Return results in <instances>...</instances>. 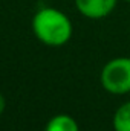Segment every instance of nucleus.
I'll use <instances>...</instances> for the list:
<instances>
[{"label": "nucleus", "mask_w": 130, "mask_h": 131, "mask_svg": "<svg viewBox=\"0 0 130 131\" xmlns=\"http://www.w3.org/2000/svg\"><path fill=\"white\" fill-rule=\"evenodd\" d=\"M126 2H130V0H126Z\"/></svg>", "instance_id": "0eeeda50"}, {"label": "nucleus", "mask_w": 130, "mask_h": 131, "mask_svg": "<svg viewBox=\"0 0 130 131\" xmlns=\"http://www.w3.org/2000/svg\"><path fill=\"white\" fill-rule=\"evenodd\" d=\"M113 131H130V101L121 104L112 119Z\"/></svg>", "instance_id": "39448f33"}, {"label": "nucleus", "mask_w": 130, "mask_h": 131, "mask_svg": "<svg viewBox=\"0 0 130 131\" xmlns=\"http://www.w3.org/2000/svg\"><path fill=\"white\" fill-rule=\"evenodd\" d=\"M44 131H80V127L72 116L61 113L49 119Z\"/></svg>", "instance_id": "20e7f679"}, {"label": "nucleus", "mask_w": 130, "mask_h": 131, "mask_svg": "<svg viewBox=\"0 0 130 131\" xmlns=\"http://www.w3.org/2000/svg\"><path fill=\"white\" fill-rule=\"evenodd\" d=\"M99 82L110 95L121 96L130 93V58L116 57L107 61L101 69Z\"/></svg>", "instance_id": "f03ea898"}, {"label": "nucleus", "mask_w": 130, "mask_h": 131, "mask_svg": "<svg viewBox=\"0 0 130 131\" xmlns=\"http://www.w3.org/2000/svg\"><path fill=\"white\" fill-rule=\"evenodd\" d=\"M5 108H6V101H5V98H3V95L0 93V114L5 111Z\"/></svg>", "instance_id": "423d86ee"}, {"label": "nucleus", "mask_w": 130, "mask_h": 131, "mask_svg": "<svg viewBox=\"0 0 130 131\" xmlns=\"http://www.w3.org/2000/svg\"><path fill=\"white\" fill-rule=\"evenodd\" d=\"M118 0H75V6L81 15L90 20L109 17L116 8Z\"/></svg>", "instance_id": "7ed1b4c3"}, {"label": "nucleus", "mask_w": 130, "mask_h": 131, "mask_svg": "<svg viewBox=\"0 0 130 131\" xmlns=\"http://www.w3.org/2000/svg\"><path fill=\"white\" fill-rule=\"evenodd\" d=\"M32 31L35 37L46 46L60 47L72 38V21L55 8H43L32 18Z\"/></svg>", "instance_id": "f257e3e1"}]
</instances>
